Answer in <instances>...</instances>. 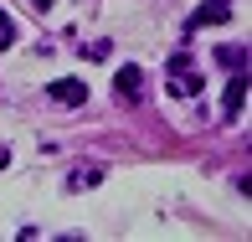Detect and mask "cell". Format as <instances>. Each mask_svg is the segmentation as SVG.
I'll use <instances>...</instances> for the list:
<instances>
[{
  "instance_id": "6da1fadb",
  "label": "cell",
  "mask_w": 252,
  "mask_h": 242,
  "mask_svg": "<svg viewBox=\"0 0 252 242\" xmlns=\"http://www.w3.org/2000/svg\"><path fill=\"white\" fill-rule=\"evenodd\" d=\"M165 72H170V93H180V98L206 93V72L196 67V57H190V52H175V57L165 62Z\"/></svg>"
},
{
  "instance_id": "7a4b0ae2",
  "label": "cell",
  "mask_w": 252,
  "mask_h": 242,
  "mask_svg": "<svg viewBox=\"0 0 252 242\" xmlns=\"http://www.w3.org/2000/svg\"><path fill=\"white\" fill-rule=\"evenodd\" d=\"M232 21V5L226 0H206V5L190 10V21H186V31H201V26H226Z\"/></svg>"
},
{
  "instance_id": "3957f363",
  "label": "cell",
  "mask_w": 252,
  "mask_h": 242,
  "mask_svg": "<svg viewBox=\"0 0 252 242\" xmlns=\"http://www.w3.org/2000/svg\"><path fill=\"white\" fill-rule=\"evenodd\" d=\"M47 93H52V103H62V108H83L88 103V83L83 77H57Z\"/></svg>"
},
{
  "instance_id": "277c9868",
  "label": "cell",
  "mask_w": 252,
  "mask_h": 242,
  "mask_svg": "<svg viewBox=\"0 0 252 242\" xmlns=\"http://www.w3.org/2000/svg\"><path fill=\"white\" fill-rule=\"evenodd\" d=\"M139 88H144V72L134 62H124L119 72H113V98H124V103H134L139 98Z\"/></svg>"
},
{
  "instance_id": "5b68a950",
  "label": "cell",
  "mask_w": 252,
  "mask_h": 242,
  "mask_svg": "<svg viewBox=\"0 0 252 242\" xmlns=\"http://www.w3.org/2000/svg\"><path fill=\"white\" fill-rule=\"evenodd\" d=\"M242 108H247V72H232V83L221 93V119H237Z\"/></svg>"
},
{
  "instance_id": "8992f818",
  "label": "cell",
  "mask_w": 252,
  "mask_h": 242,
  "mask_svg": "<svg viewBox=\"0 0 252 242\" xmlns=\"http://www.w3.org/2000/svg\"><path fill=\"white\" fill-rule=\"evenodd\" d=\"M216 62H221L226 72H247V47H237V41H226V47H216Z\"/></svg>"
},
{
  "instance_id": "52a82bcc",
  "label": "cell",
  "mask_w": 252,
  "mask_h": 242,
  "mask_svg": "<svg viewBox=\"0 0 252 242\" xmlns=\"http://www.w3.org/2000/svg\"><path fill=\"white\" fill-rule=\"evenodd\" d=\"M5 47H16V21L0 10V52H5Z\"/></svg>"
},
{
  "instance_id": "ba28073f",
  "label": "cell",
  "mask_w": 252,
  "mask_h": 242,
  "mask_svg": "<svg viewBox=\"0 0 252 242\" xmlns=\"http://www.w3.org/2000/svg\"><path fill=\"white\" fill-rule=\"evenodd\" d=\"M98 180H103V170H83V175H72V180H67V186L77 191V186H98Z\"/></svg>"
},
{
  "instance_id": "9c48e42d",
  "label": "cell",
  "mask_w": 252,
  "mask_h": 242,
  "mask_svg": "<svg viewBox=\"0 0 252 242\" xmlns=\"http://www.w3.org/2000/svg\"><path fill=\"white\" fill-rule=\"evenodd\" d=\"M108 52H113V47H108V41H93V47H88L83 57H88V62H103V57H108Z\"/></svg>"
},
{
  "instance_id": "30bf717a",
  "label": "cell",
  "mask_w": 252,
  "mask_h": 242,
  "mask_svg": "<svg viewBox=\"0 0 252 242\" xmlns=\"http://www.w3.org/2000/svg\"><path fill=\"white\" fill-rule=\"evenodd\" d=\"M5 165H10V149H5V144H0V170H5Z\"/></svg>"
},
{
  "instance_id": "8fae6325",
  "label": "cell",
  "mask_w": 252,
  "mask_h": 242,
  "mask_svg": "<svg viewBox=\"0 0 252 242\" xmlns=\"http://www.w3.org/2000/svg\"><path fill=\"white\" fill-rule=\"evenodd\" d=\"M31 10H52V0H31Z\"/></svg>"
}]
</instances>
